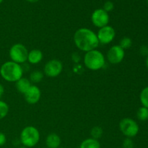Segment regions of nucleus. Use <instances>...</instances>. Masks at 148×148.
<instances>
[{
    "label": "nucleus",
    "mask_w": 148,
    "mask_h": 148,
    "mask_svg": "<svg viewBox=\"0 0 148 148\" xmlns=\"http://www.w3.org/2000/svg\"><path fill=\"white\" fill-rule=\"evenodd\" d=\"M73 39L76 47L85 53L96 49L100 44L96 33L87 27H81L76 30Z\"/></svg>",
    "instance_id": "f257e3e1"
},
{
    "label": "nucleus",
    "mask_w": 148,
    "mask_h": 148,
    "mask_svg": "<svg viewBox=\"0 0 148 148\" xmlns=\"http://www.w3.org/2000/svg\"><path fill=\"white\" fill-rule=\"evenodd\" d=\"M23 67L21 64L12 61H8L3 64L0 67V75L5 81L16 82L23 77Z\"/></svg>",
    "instance_id": "f03ea898"
},
{
    "label": "nucleus",
    "mask_w": 148,
    "mask_h": 148,
    "mask_svg": "<svg viewBox=\"0 0 148 148\" xmlns=\"http://www.w3.org/2000/svg\"><path fill=\"white\" fill-rule=\"evenodd\" d=\"M84 64L88 69L98 71L103 68L106 64V58L102 52L97 49L90 51L84 56Z\"/></svg>",
    "instance_id": "7ed1b4c3"
},
{
    "label": "nucleus",
    "mask_w": 148,
    "mask_h": 148,
    "mask_svg": "<svg viewBox=\"0 0 148 148\" xmlns=\"http://www.w3.org/2000/svg\"><path fill=\"white\" fill-rule=\"evenodd\" d=\"M40 132L36 127L33 126H27L21 131L20 140L23 146L32 148L37 145L40 141Z\"/></svg>",
    "instance_id": "20e7f679"
},
{
    "label": "nucleus",
    "mask_w": 148,
    "mask_h": 148,
    "mask_svg": "<svg viewBox=\"0 0 148 148\" xmlns=\"http://www.w3.org/2000/svg\"><path fill=\"white\" fill-rule=\"evenodd\" d=\"M28 50L22 43H15L12 45L9 51L10 59L15 63L22 64L27 62Z\"/></svg>",
    "instance_id": "39448f33"
},
{
    "label": "nucleus",
    "mask_w": 148,
    "mask_h": 148,
    "mask_svg": "<svg viewBox=\"0 0 148 148\" xmlns=\"http://www.w3.org/2000/svg\"><path fill=\"white\" fill-rule=\"evenodd\" d=\"M119 130L127 138H132L137 135L140 127L138 124L131 118H124L119 122Z\"/></svg>",
    "instance_id": "423d86ee"
},
{
    "label": "nucleus",
    "mask_w": 148,
    "mask_h": 148,
    "mask_svg": "<svg viewBox=\"0 0 148 148\" xmlns=\"http://www.w3.org/2000/svg\"><path fill=\"white\" fill-rule=\"evenodd\" d=\"M44 74L49 77H56L63 71V64L58 59H51L46 62L44 66Z\"/></svg>",
    "instance_id": "0eeeda50"
},
{
    "label": "nucleus",
    "mask_w": 148,
    "mask_h": 148,
    "mask_svg": "<svg viewBox=\"0 0 148 148\" xmlns=\"http://www.w3.org/2000/svg\"><path fill=\"white\" fill-rule=\"evenodd\" d=\"M96 34L99 43L103 45L111 43L116 37L115 30L112 26L108 25L99 28V30Z\"/></svg>",
    "instance_id": "6e6552de"
},
{
    "label": "nucleus",
    "mask_w": 148,
    "mask_h": 148,
    "mask_svg": "<svg viewBox=\"0 0 148 148\" xmlns=\"http://www.w3.org/2000/svg\"><path fill=\"white\" fill-rule=\"evenodd\" d=\"M109 20V14L103 9H97L91 15V21L92 24L98 28L108 25Z\"/></svg>",
    "instance_id": "1a4fd4ad"
},
{
    "label": "nucleus",
    "mask_w": 148,
    "mask_h": 148,
    "mask_svg": "<svg viewBox=\"0 0 148 148\" xmlns=\"http://www.w3.org/2000/svg\"><path fill=\"white\" fill-rule=\"evenodd\" d=\"M125 51L119 45H115L111 47L107 53L106 57L111 64H119L124 59Z\"/></svg>",
    "instance_id": "9d476101"
},
{
    "label": "nucleus",
    "mask_w": 148,
    "mask_h": 148,
    "mask_svg": "<svg viewBox=\"0 0 148 148\" xmlns=\"http://www.w3.org/2000/svg\"><path fill=\"white\" fill-rule=\"evenodd\" d=\"M40 96H41V92L40 88L33 85H32L24 94L25 100L30 105L37 103L40 101Z\"/></svg>",
    "instance_id": "9b49d317"
},
{
    "label": "nucleus",
    "mask_w": 148,
    "mask_h": 148,
    "mask_svg": "<svg viewBox=\"0 0 148 148\" xmlns=\"http://www.w3.org/2000/svg\"><path fill=\"white\" fill-rule=\"evenodd\" d=\"M61 143V137L56 133H51L46 137V145L47 148H59Z\"/></svg>",
    "instance_id": "f8f14e48"
},
{
    "label": "nucleus",
    "mask_w": 148,
    "mask_h": 148,
    "mask_svg": "<svg viewBox=\"0 0 148 148\" xmlns=\"http://www.w3.org/2000/svg\"><path fill=\"white\" fill-rule=\"evenodd\" d=\"M43 53L39 49H33L28 51L27 62L31 64H38L43 59Z\"/></svg>",
    "instance_id": "ddd939ff"
},
{
    "label": "nucleus",
    "mask_w": 148,
    "mask_h": 148,
    "mask_svg": "<svg viewBox=\"0 0 148 148\" xmlns=\"http://www.w3.org/2000/svg\"><path fill=\"white\" fill-rule=\"evenodd\" d=\"M31 85V82L30 81V79L25 77L20 78L18 81L15 82V86L17 91L23 95L30 88Z\"/></svg>",
    "instance_id": "4468645a"
},
{
    "label": "nucleus",
    "mask_w": 148,
    "mask_h": 148,
    "mask_svg": "<svg viewBox=\"0 0 148 148\" xmlns=\"http://www.w3.org/2000/svg\"><path fill=\"white\" fill-rule=\"evenodd\" d=\"M79 148H101V144L98 140L90 137L84 140L79 145Z\"/></svg>",
    "instance_id": "2eb2a0df"
},
{
    "label": "nucleus",
    "mask_w": 148,
    "mask_h": 148,
    "mask_svg": "<svg viewBox=\"0 0 148 148\" xmlns=\"http://www.w3.org/2000/svg\"><path fill=\"white\" fill-rule=\"evenodd\" d=\"M43 76H44V74L41 71H33L30 75V81L33 83H38L41 82L42 79H43Z\"/></svg>",
    "instance_id": "dca6fc26"
},
{
    "label": "nucleus",
    "mask_w": 148,
    "mask_h": 148,
    "mask_svg": "<svg viewBox=\"0 0 148 148\" xmlns=\"http://www.w3.org/2000/svg\"><path fill=\"white\" fill-rule=\"evenodd\" d=\"M103 134V130L99 126H95L90 130L91 138H93L95 140H98L100 138H101Z\"/></svg>",
    "instance_id": "f3484780"
},
{
    "label": "nucleus",
    "mask_w": 148,
    "mask_h": 148,
    "mask_svg": "<svg viewBox=\"0 0 148 148\" xmlns=\"http://www.w3.org/2000/svg\"><path fill=\"white\" fill-rule=\"evenodd\" d=\"M140 100L143 106L148 108V86L145 87L141 91L140 95Z\"/></svg>",
    "instance_id": "a211bd4d"
},
{
    "label": "nucleus",
    "mask_w": 148,
    "mask_h": 148,
    "mask_svg": "<svg viewBox=\"0 0 148 148\" xmlns=\"http://www.w3.org/2000/svg\"><path fill=\"white\" fill-rule=\"evenodd\" d=\"M137 117L140 121H145L148 119V108L144 106L140 107L137 112Z\"/></svg>",
    "instance_id": "6ab92c4d"
},
{
    "label": "nucleus",
    "mask_w": 148,
    "mask_h": 148,
    "mask_svg": "<svg viewBox=\"0 0 148 148\" xmlns=\"http://www.w3.org/2000/svg\"><path fill=\"white\" fill-rule=\"evenodd\" d=\"M9 112V106L4 101L0 100V120L7 116Z\"/></svg>",
    "instance_id": "aec40b11"
},
{
    "label": "nucleus",
    "mask_w": 148,
    "mask_h": 148,
    "mask_svg": "<svg viewBox=\"0 0 148 148\" xmlns=\"http://www.w3.org/2000/svg\"><path fill=\"white\" fill-rule=\"evenodd\" d=\"M132 45V40L129 37H124L119 42V46L124 50L130 49Z\"/></svg>",
    "instance_id": "412c9836"
},
{
    "label": "nucleus",
    "mask_w": 148,
    "mask_h": 148,
    "mask_svg": "<svg viewBox=\"0 0 148 148\" xmlns=\"http://www.w3.org/2000/svg\"><path fill=\"white\" fill-rule=\"evenodd\" d=\"M134 144L132 138H126L123 141L122 147L123 148H134Z\"/></svg>",
    "instance_id": "4be33fe9"
},
{
    "label": "nucleus",
    "mask_w": 148,
    "mask_h": 148,
    "mask_svg": "<svg viewBox=\"0 0 148 148\" xmlns=\"http://www.w3.org/2000/svg\"><path fill=\"white\" fill-rule=\"evenodd\" d=\"M114 9V4L112 1H106L103 4V10H105L106 12H111Z\"/></svg>",
    "instance_id": "5701e85b"
},
{
    "label": "nucleus",
    "mask_w": 148,
    "mask_h": 148,
    "mask_svg": "<svg viewBox=\"0 0 148 148\" xmlns=\"http://www.w3.org/2000/svg\"><path fill=\"white\" fill-rule=\"evenodd\" d=\"M7 143V137L3 132H0V147L4 145Z\"/></svg>",
    "instance_id": "b1692460"
},
{
    "label": "nucleus",
    "mask_w": 148,
    "mask_h": 148,
    "mask_svg": "<svg viewBox=\"0 0 148 148\" xmlns=\"http://www.w3.org/2000/svg\"><path fill=\"white\" fill-rule=\"evenodd\" d=\"M140 53L143 56H148V47L147 46H143L140 48Z\"/></svg>",
    "instance_id": "393cba45"
},
{
    "label": "nucleus",
    "mask_w": 148,
    "mask_h": 148,
    "mask_svg": "<svg viewBox=\"0 0 148 148\" xmlns=\"http://www.w3.org/2000/svg\"><path fill=\"white\" fill-rule=\"evenodd\" d=\"M4 88L3 87V85L1 84H0V98L2 97V95H4Z\"/></svg>",
    "instance_id": "a878e982"
},
{
    "label": "nucleus",
    "mask_w": 148,
    "mask_h": 148,
    "mask_svg": "<svg viewBox=\"0 0 148 148\" xmlns=\"http://www.w3.org/2000/svg\"><path fill=\"white\" fill-rule=\"evenodd\" d=\"M27 1H28V2H30V3H36L38 1H39V0H26Z\"/></svg>",
    "instance_id": "bb28decb"
},
{
    "label": "nucleus",
    "mask_w": 148,
    "mask_h": 148,
    "mask_svg": "<svg viewBox=\"0 0 148 148\" xmlns=\"http://www.w3.org/2000/svg\"><path fill=\"white\" fill-rule=\"evenodd\" d=\"M146 65H147V68H148V56H147V59H146Z\"/></svg>",
    "instance_id": "cd10ccee"
},
{
    "label": "nucleus",
    "mask_w": 148,
    "mask_h": 148,
    "mask_svg": "<svg viewBox=\"0 0 148 148\" xmlns=\"http://www.w3.org/2000/svg\"><path fill=\"white\" fill-rule=\"evenodd\" d=\"M19 148H28V147H25V146H21V147H20Z\"/></svg>",
    "instance_id": "c85d7f7f"
},
{
    "label": "nucleus",
    "mask_w": 148,
    "mask_h": 148,
    "mask_svg": "<svg viewBox=\"0 0 148 148\" xmlns=\"http://www.w3.org/2000/svg\"><path fill=\"white\" fill-rule=\"evenodd\" d=\"M4 1V0H0V4H1V2H2V1Z\"/></svg>",
    "instance_id": "c756f323"
},
{
    "label": "nucleus",
    "mask_w": 148,
    "mask_h": 148,
    "mask_svg": "<svg viewBox=\"0 0 148 148\" xmlns=\"http://www.w3.org/2000/svg\"><path fill=\"white\" fill-rule=\"evenodd\" d=\"M59 148H65V147H59Z\"/></svg>",
    "instance_id": "7c9ffc66"
},
{
    "label": "nucleus",
    "mask_w": 148,
    "mask_h": 148,
    "mask_svg": "<svg viewBox=\"0 0 148 148\" xmlns=\"http://www.w3.org/2000/svg\"><path fill=\"white\" fill-rule=\"evenodd\" d=\"M147 4H148V0H147Z\"/></svg>",
    "instance_id": "2f4dec72"
},
{
    "label": "nucleus",
    "mask_w": 148,
    "mask_h": 148,
    "mask_svg": "<svg viewBox=\"0 0 148 148\" xmlns=\"http://www.w3.org/2000/svg\"><path fill=\"white\" fill-rule=\"evenodd\" d=\"M46 148H47V147H46Z\"/></svg>",
    "instance_id": "473e14b6"
}]
</instances>
